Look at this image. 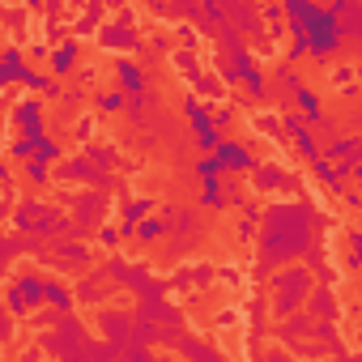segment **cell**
Returning a JSON list of instances; mask_svg holds the SVG:
<instances>
[{
  "label": "cell",
  "mask_w": 362,
  "mask_h": 362,
  "mask_svg": "<svg viewBox=\"0 0 362 362\" xmlns=\"http://www.w3.org/2000/svg\"><path fill=\"white\" fill-rule=\"evenodd\" d=\"M98 22H103V5H94L81 22H77V35H90V30H98Z\"/></svg>",
  "instance_id": "cell-29"
},
{
  "label": "cell",
  "mask_w": 362,
  "mask_h": 362,
  "mask_svg": "<svg viewBox=\"0 0 362 362\" xmlns=\"http://www.w3.org/2000/svg\"><path fill=\"white\" fill-rule=\"evenodd\" d=\"M307 307H311V315H320V320H328V324L341 320V303H337L332 290H311V294H307Z\"/></svg>",
  "instance_id": "cell-9"
},
{
  "label": "cell",
  "mask_w": 362,
  "mask_h": 362,
  "mask_svg": "<svg viewBox=\"0 0 362 362\" xmlns=\"http://www.w3.org/2000/svg\"><path fill=\"white\" fill-rule=\"evenodd\" d=\"M349 158H358V136H341V141H332L324 162H349Z\"/></svg>",
  "instance_id": "cell-18"
},
{
  "label": "cell",
  "mask_w": 362,
  "mask_h": 362,
  "mask_svg": "<svg viewBox=\"0 0 362 362\" xmlns=\"http://www.w3.org/2000/svg\"><path fill=\"white\" fill-rule=\"evenodd\" d=\"M103 214H107V197H103V192H86V197L77 201V218H81V226L103 222Z\"/></svg>",
  "instance_id": "cell-12"
},
{
  "label": "cell",
  "mask_w": 362,
  "mask_h": 362,
  "mask_svg": "<svg viewBox=\"0 0 362 362\" xmlns=\"http://www.w3.org/2000/svg\"><path fill=\"white\" fill-rule=\"evenodd\" d=\"M30 162H43V166L60 162V145H56L52 136H39V141H35V158H30Z\"/></svg>",
  "instance_id": "cell-21"
},
{
  "label": "cell",
  "mask_w": 362,
  "mask_h": 362,
  "mask_svg": "<svg viewBox=\"0 0 362 362\" xmlns=\"http://www.w3.org/2000/svg\"><path fill=\"white\" fill-rule=\"evenodd\" d=\"M184 115H188V124H192L197 132H209V128H214L209 107H205V103H197V98H188V103H184Z\"/></svg>",
  "instance_id": "cell-17"
},
{
  "label": "cell",
  "mask_w": 362,
  "mask_h": 362,
  "mask_svg": "<svg viewBox=\"0 0 362 362\" xmlns=\"http://www.w3.org/2000/svg\"><path fill=\"white\" fill-rule=\"evenodd\" d=\"M153 205H158V201H149V197H136V201H128V205H124V226H136V222L153 218Z\"/></svg>",
  "instance_id": "cell-15"
},
{
  "label": "cell",
  "mask_w": 362,
  "mask_h": 362,
  "mask_svg": "<svg viewBox=\"0 0 362 362\" xmlns=\"http://www.w3.org/2000/svg\"><path fill=\"white\" fill-rule=\"evenodd\" d=\"M132 235H136V239H145V243L166 239V222H162V218H145V222H136V226H132Z\"/></svg>",
  "instance_id": "cell-19"
},
{
  "label": "cell",
  "mask_w": 362,
  "mask_h": 362,
  "mask_svg": "<svg viewBox=\"0 0 362 362\" xmlns=\"http://www.w3.org/2000/svg\"><path fill=\"white\" fill-rule=\"evenodd\" d=\"M5 179H9V166H5V162H0V184H5Z\"/></svg>",
  "instance_id": "cell-34"
},
{
  "label": "cell",
  "mask_w": 362,
  "mask_h": 362,
  "mask_svg": "<svg viewBox=\"0 0 362 362\" xmlns=\"http://www.w3.org/2000/svg\"><path fill=\"white\" fill-rule=\"evenodd\" d=\"M43 303H52V307L64 315V311H73V303H77V298H73V290H69V286H60V281H43Z\"/></svg>",
  "instance_id": "cell-14"
},
{
  "label": "cell",
  "mask_w": 362,
  "mask_h": 362,
  "mask_svg": "<svg viewBox=\"0 0 362 362\" xmlns=\"http://www.w3.org/2000/svg\"><path fill=\"white\" fill-rule=\"evenodd\" d=\"M209 119H214V128H218V132H226V128L235 124V111H230V107H218V111H214Z\"/></svg>",
  "instance_id": "cell-31"
},
{
  "label": "cell",
  "mask_w": 362,
  "mask_h": 362,
  "mask_svg": "<svg viewBox=\"0 0 362 362\" xmlns=\"http://www.w3.org/2000/svg\"><path fill=\"white\" fill-rule=\"evenodd\" d=\"M214 158H218V166H222V170H239V175H252V170H256L252 149H247V145H239V141H230V136H222V145L214 149Z\"/></svg>",
  "instance_id": "cell-6"
},
{
  "label": "cell",
  "mask_w": 362,
  "mask_h": 362,
  "mask_svg": "<svg viewBox=\"0 0 362 362\" xmlns=\"http://www.w3.org/2000/svg\"><path fill=\"white\" fill-rule=\"evenodd\" d=\"M197 179H201V184H218V179H222V166H218V158L209 153V158H197Z\"/></svg>",
  "instance_id": "cell-22"
},
{
  "label": "cell",
  "mask_w": 362,
  "mask_h": 362,
  "mask_svg": "<svg viewBox=\"0 0 362 362\" xmlns=\"http://www.w3.org/2000/svg\"><path fill=\"white\" fill-rule=\"evenodd\" d=\"M273 290H277L273 311H277V315H294V311L307 303V294H311V273H307V269H281V273L273 277Z\"/></svg>",
  "instance_id": "cell-2"
},
{
  "label": "cell",
  "mask_w": 362,
  "mask_h": 362,
  "mask_svg": "<svg viewBox=\"0 0 362 362\" xmlns=\"http://www.w3.org/2000/svg\"><path fill=\"white\" fill-rule=\"evenodd\" d=\"M98 43H103L107 52H136V47H141V35L132 30V13H119L111 26H103V30H98Z\"/></svg>",
  "instance_id": "cell-4"
},
{
  "label": "cell",
  "mask_w": 362,
  "mask_h": 362,
  "mask_svg": "<svg viewBox=\"0 0 362 362\" xmlns=\"http://www.w3.org/2000/svg\"><path fill=\"white\" fill-rule=\"evenodd\" d=\"M5 328H9V324H5V320H0V337H5Z\"/></svg>",
  "instance_id": "cell-36"
},
{
  "label": "cell",
  "mask_w": 362,
  "mask_h": 362,
  "mask_svg": "<svg viewBox=\"0 0 362 362\" xmlns=\"http://www.w3.org/2000/svg\"><path fill=\"white\" fill-rule=\"evenodd\" d=\"M26 179L35 188H47L52 184V166H43V162H26Z\"/></svg>",
  "instance_id": "cell-25"
},
{
  "label": "cell",
  "mask_w": 362,
  "mask_h": 362,
  "mask_svg": "<svg viewBox=\"0 0 362 362\" xmlns=\"http://www.w3.org/2000/svg\"><path fill=\"white\" fill-rule=\"evenodd\" d=\"M239 81L247 86V94H252V98H264V90H269V86H264V73H260L256 64H252V69H243V77H239Z\"/></svg>",
  "instance_id": "cell-23"
},
{
  "label": "cell",
  "mask_w": 362,
  "mask_h": 362,
  "mask_svg": "<svg viewBox=\"0 0 362 362\" xmlns=\"http://www.w3.org/2000/svg\"><path fill=\"white\" fill-rule=\"evenodd\" d=\"M103 328H107L115 341H124V337H128V315H119V311H107V315H103Z\"/></svg>",
  "instance_id": "cell-24"
},
{
  "label": "cell",
  "mask_w": 362,
  "mask_h": 362,
  "mask_svg": "<svg viewBox=\"0 0 362 362\" xmlns=\"http://www.w3.org/2000/svg\"><path fill=\"white\" fill-rule=\"evenodd\" d=\"M124 107H128V98H124L119 90H111V94L98 98V111H107V115H115V111H124Z\"/></svg>",
  "instance_id": "cell-26"
},
{
  "label": "cell",
  "mask_w": 362,
  "mask_h": 362,
  "mask_svg": "<svg viewBox=\"0 0 362 362\" xmlns=\"http://www.w3.org/2000/svg\"><path fill=\"white\" fill-rule=\"evenodd\" d=\"M281 18H294V22H303V35H307V56L311 60H320V64H328V56H337L341 52V30H337V22H332V13L328 9H320V5H311V0H286L281 5Z\"/></svg>",
  "instance_id": "cell-1"
},
{
  "label": "cell",
  "mask_w": 362,
  "mask_h": 362,
  "mask_svg": "<svg viewBox=\"0 0 362 362\" xmlns=\"http://www.w3.org/2000/svg\"><path fill=\"white\" fill-rule=\"evenodd\" d=\"M5 86H9V81H5V73H0V90H5Z\"/></svg>",
  "instance_id": "cell-35"
},
{
  "label": "cell",
  "mask_w": 362,
  "mask_h": 362,
  "mask_svg": "<svg viewBox=\"0 0 362 362\" xmlns=\"http://www.w3.org/2000/svg\"><path fill=\"white\" fill-rule=\"evenodd\" d=\"M175 64H179V73H184V77H201V64H197V56H188V52H175Z\"/></svg>",
  "instance_id": "cell-27"
},
{
  "label": "cell",
  "mask_w": 362,
  "mask_h": 362,
  "mask_svg": "<svg viewBox=\"0 0 362 362\" xmlns=\"http://www.w3.org/2000/svg\"><path fill=\"white\" fill-rule=\"evenodd\" d=\"M115 81H119V94L124 98H141L145 94V73H141V64L132 56H119L115 60Z\"/></svg>",
  "instance_id": "cell-8"
},
{
  "label": "cell",
  "mask_w": 362,
  "mask_h": 362,
  "mask_svg": "<svg viewBox=\"0 0 362 362\" xmlns=\"http://www.w3.org/2000/svg\"><path fill=\"white\" fill-rule=\"evenodd\" d=\"M26 56H22V47H5L0 52V73H5V81H13V86H22V77H26Z\"/></svg>",
  "instance_id": "cell-11"
},
{
  "label": "cell",
  "mask_w": 362,
  "mask_h": 362,
  "mask_svg": "<svg viewBox=\"0 0 362 362\" xmlns=\"http://www.w3.org/2000/svg\"><path fill=\"white\" fill-rule=\"evenodd\" d=\"M294 103H298L303 119H311V124H324V107H320V94H315V90L298 86V90H294Z\"/></svg>",
  "instance_id": "cell-13"
},
{
  "label": "cell",
  "mask_w": 362,
  "mask_h": 362,
  "mask_svg": "<svg viewBox=\"0 0 362 362\" xmlns=\"http://www.w3.org/2000/svg\"><path fill=\"white\" fill-rule=\"evenodd\" d=\"M13 128L22 132L18 141H39V136H47V132H43V103H39V98H22V103L13 107Z\"/></svg>",
  "instance_id": "cell-5"
},
{
  "label": "cell",
  "mask_w": 362,
  "mask_h": 362,
  "mask_svg": "<svg viewBox=\"0 0 362 362\" xmlns=\"http://www.w3.org/2000/svg\"><path fill=\"white\" fill-rule=\"evenodd\" d=\"M9 158H13V162H30V158H35V141H13V145H9Z\"/></svg>",
  "instance_id": "cell-30"
},
{
  "label": "cell",
  "mask_w": 362,
  "mask_h": 362,
  "mask_svg": "<svg viewBox=\"0 0 362 362\" xmlns=\"http://www.w3.org/2000/svg\"><path fill=\"white\" fill-rule=\"evenodd\" d=\"M201 205H209V209H222V179H218V184H205V192H201Z\"/></svg>",
  "instance_id": "cell-28"
},
{
  "label": "cell",
  "mask_w": 362,
  "mask_h": 362,
  "mask_svg": "<svg viewBox=\"0 0 362 362\" xmlns=\"http://www.w3.org/2000/svg\"><path fill=\"white\" fill-rule=\"evenodd\" d=\"M311 332V315H286V324H281V341L290 345L294 337H307Z\"/></svg>",
  "instance_id": "cell-20"
},
{
  "label": "cell",
  "mask_w": 362,
  "mask_h": 362,
  "mask_svg": "<svg viewBox=\"0 0 362 362\" xmlns=\"http://www.w3.org/2000/svg\"><path fill=\"white\" fill-rule=\"evenodd\" d=\"M35 307H43V277L22 273V277L9 281V290H5V311H9V315H30Z\"/></svg>",
  "instance_id": "cell-3"
},
{
  "label": "cell",
  "mask_w": 362,
  "mask_h": 362,
  "mask_svg": "<svg viewBox=\"0 0 362 362\" xmlns=\"http://www.w3.org/2000/svg\"><path fill=\"white\" fill-rule=\"evenodd\" d=\"M252 184H256L260 192H277V188H290V175H286L277 162H264L260 170H252Z\"/></svg>",
  "instance_id": "cell-10"
},
{
  "label": "cell",
  "mask_w": 362,
  "mask_h": 362,
  "mask_svg": "<svg viewBox=\"0 0 362 362\" xmlns=\"http://www.w3.org/2000/svg\"><path fill=\"white\" fill-rule=\"evenodd\" d=\"M77 60H81V47H77V39H60V43H52V52H47L52 81H56V77H69V73L77 69Z\"/></svg>",
  "instance_id": "cell-7"
},
{
  "label": "cell",
  "mask_w": 362,
  "mask_h": 362,
  "mask_svg": "<svg viewBox=\"0 0 362 362\" xmlns=\"http://www.w3.org/2000/svg\"><path fill=\"white\" fill-rule=\"evenodd\" d=\"M22 86H26L30 94H60V86L52 81V73H35V69H26V77H22Z\"/></svg>",
  "instance_id": "cell-16"
},
{
  "label": "cell",
  "mask_w": 362,
  "mask_h": 362,
  "mask_svg": "<svg viewBox=\"0 0 362 362\" xmlns=\"http://www.w3.org/2000/svg\"><path fill=\"white\" fill-rule=\"evenodd\" d=\"M98 243H103V247H119V226H103Z\"/></svg>",
  "instance_id": "cell-32"
},
{
  "label": "cell",
  "mask_w": 362,
  "mask_h": 362,
  "mask_svg": "<svg viewBox=\"0 0 362 362\" xmlns=\"http://www.w3.org/2000/svg\"><path fill=\"white\" fill-rule=\"evenodd\" d=\"M77 132H81V141H90V132H94V119H81V124H77Z\"/></svg>",
  "instance_id": "cell-33"
}]
</instances>
